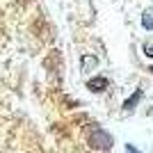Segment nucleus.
I'll list each match as a JSON object with an SVG mask.
<instances>
[{
  "mask_svg": "<svg viewBox=\"0 0 153 153\" xmlns=\"http://www.w3.org/2000/svg\"><path fill=\"white\" fill-rule=\"evenodd\" d=\"M89 144L94 149H101V151H108V149H112V137H110L105 130H101V128H94L89 135Z\"/></svg>",
  "mask_w": 153,
  "mask_h": 153,
  "instance_id": "obj_1",
  "label": "nucleus"
},
{
  "mask_svg": "<svg viewBox=\"0 0 153 153\" xmlns=\"http://www.w3.org/2000/svg\"><path fill=\"white\" fill-rule=\"evenodd\" d=\"M108 78H91L89 82H87V89L89 91H94V94H101V91H105L108 89Z\"/></svg>",
  "mask_w": 153,
  "mask_h": 153,
  "instance_id": "obj_2",
  "label": "nucleus"
},
{
  "mask_svg": "<svg viewBox=\"0 0 153 153\" xmlns=\"http://www.w3.org/2000/svg\"><path fill=\"white\" fill-rule=\"evenodd\" d=\"M140 98H142V89H137V91H135V94L130 96V98H128L126 103H123V108H126V110H133L135 105L140 103Z\"/></svg>",
  "mask_w": 153,
  "mask_h": 153,
  "instance_id": "obj_3",
  "label": "nucleus"
},
{
  "mask_svg": "<svg viewBox=\"0 0 153 153\" xmlns=\"http://www.w3.org/2000/svg\"><path fill=\"white\" fill-rule=\"evenodd\" d=\"M96 57H89V55H85L82 57V71H89V69H96Z\"/></svg>",
  "mask_w": 153,
  "mask_h": 153,
  "instance_id": "obj_4",
  "label": "nucleus"
},
{
  "mask_svg": "<svg viewBox=\"0 0 153 153\" xmlns=\"http://www.w3.org/2000/svg\"><path fill=\"white\" fill-rule=\"evenodd\" d=\"M142 25L146 27V30H153V12H146V14H144V19H142Z\"/></svg>",
  "mask_w": 153,
  "mask_h": 153,
  "instance_id": "obj_5",
  "label": "nucleus"
},
{
  "mask_svg": "<svg viewBox=\"0 0 153 153\" xmlns=\"http://www.w3.org/2000/svg\"><path fill=\"white\" fill-rule=\"evenodd\" d=\"M142 51H144L146 57H153V41H146V44L142 46Z\"/></svg>",
  "mask_w": 153,
  "mask_h": 153,
  "instance_id": "obj_6",
  "label": "nucleus"
},
{
  "mask_svg": "<svg viewBox=\"0 0 153 153\" xmlns=\"http://www.w3.org/2000/svg\"><path fill=\"white\" fill-rule=\"evenodd\" d=\"M151 73H153V66H151Z\"/></svg>",
  "mask_w": 153,
  "mask_h": 153,
  "instance_id": "obj_7",
  "label": "nucleus"
}]
</instances>
